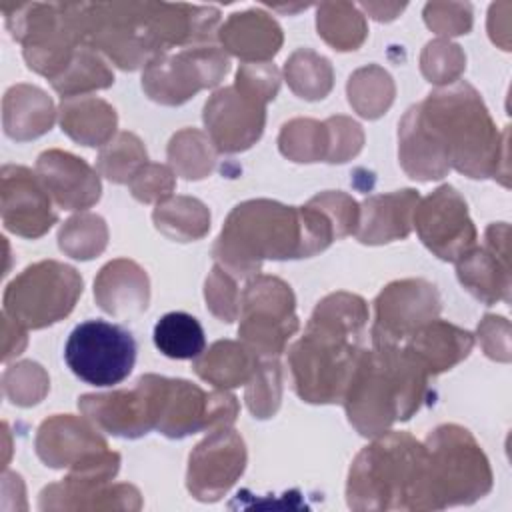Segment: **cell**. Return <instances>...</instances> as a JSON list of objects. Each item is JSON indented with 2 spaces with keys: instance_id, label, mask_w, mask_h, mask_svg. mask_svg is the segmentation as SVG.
<instances>
[{
  "instance_id": "cell-24",
  "label": "cell",
  "mask_w": 512,
  "mask_h": 512,
  "mask_svg": "<svg viewBox=\"0 0 512 512\" xmlns=\"http://www.w3.org/2000/svg\"><path fill=\"white\" fill-rule=\"evenodd\" d=\"M2 110L4 132L20 142L44 134L54 122L52 100L46 92L28 84H16L6 92Z\"/></svg>"
},
{
  "instance_id": "cell-32",
  "label": "cell",
  "mask_w": 512,
  "mask_h": 512,
  "mask_svg": "<svg viewBox=\"0 0 512 512\" xmlns=\"http://www.w3.org/2000/svg\"><path fill=\"white\" fill-rule=\"evenodd\" d=\"M58 244L72 258H94L106 246L104 220L94 214H80L70 218L58 234Z\"/></svg>"
},
{
  "instance_id": "cell-25",
  "label": "cell",
  "mask_w": 512,
  "mask_h": 512,
  "mask_svg": "<svg viewBox=\"0 0 512 512\" xmlns=\"http://www.w3.org/2000/svg\"><path fill=\"white\" fill-rule=\"evenodd\" d=\"M62 130L84 146L104 144L116 128V112L104 100L92 96L62 98Z\"/></svg>"
},
{
  "instance_id": "cell-8",
  "label": "cell",
  "mask_w": 512,
  "mask_h": 512,
  "mask_svg": "<svg viewBox=\"0 0 512 512\" xmlns=\"http://www.w3.org/2000/svg\"><path fill=\"white\" fill-rule=\"evenodd\" d=\"M64 360L86 384L114 386L126 380L134 368L136 340L120 324L86 320L70 332Z\"/></svg>"
},
{
  "instance_id": "cell-15",
  "label": "cell",
  "mask_w": 512,
  "mask_h": 512,
  "mask_svg": "<svg viewBox=\"0 0 512 512\" xmlns=\"http://www.w3.org/2000/svg\"><path fill=\"white\" fill-rule=\"evenodd\" d=\"M416 230L422 242L442 260H458L476 240L464 200L454 188L434 190L414 210Z\"/></svg>"
},
{
  "instance_id": "cell-12",
  "label": "cell",
  "mask_w": 512,
  "mask_h": 512,
  "mask_svg": "<svg viewBox=\"0 0 512 512\" xmlns=\"http://www.w3.org/2000/svg\"><path fill=\"white\" fill-rule=\"evenodd\" d=\"M228 72V60L216 48H194L148 64L142 86L162 104H182L204 86H214Z\"/></svg>"
},
{
  "instance_id": "cell-5",
  "label": "cell",
  "mask_w": 512,
  "mask_h": 512,
  "mask_svg": "<svg viewBox=\"0 0 512 512\" xmlns=\"http://www.w3.org/2000/svg\"><path fill=\"white\" fill-rule=\"evenodd\" d=\"M424 444L392 432L354 460L346 498L354 510H418Z\"/></svg>"
},
{
  "instance_id": "cell-34",
  "label": "cell",
  "mask_w": 512,
  "mask_h": 512,
  "mask_svg": "<svg viewBox=\"0 0 512 512\" xmlns=\"http://www.w3.org/2000/svg\"><path fill=\"white\" fill-rule=\"evenodd\" d=\"M286 78L292 90H296L304 82V78H308L300 92V96L308 100L324 98L332 86V70L328 66V60L304 50L296 52L290 62H286Z\"/></svg>"
},
{
  "instance_id": "cell-3",
  "label": "cell",
  "mask_w": 512,
  "mask_h": 512,
  "mask_svg": "<svg viewBox=\"0 0 512 512\" xmlns=\"http://www.w3.org/2000/svg\"><path fill=\"white\" fill-rule=\"evenodd\" d=\"M364 300L352 294L324 298L306 328V334L290 350L294 390L314 404L344 398L354 364L358 338L366 322Z\"/></svg>"
},
{
  "instance_id": "cell-1",
  "label": "cell",
  "mask_w": 512,
  "mask_h": 512,
  "mask_svg": "<svg viewBox=\"0 0 512 512\" xmlns=\"http://www.w3.org/2000/svg\"><path fill=\"white\" fill-rule=\"evenodd\" d=\"M494 126L468 84L430 94L400 124V160L412 178H440L452 164L482 178L490 174Z\"/></svg>"
},
{
  "instance_id": "cell-22",
  "label": "cell",
  "mask_w": 512,
  "mask_h": 512,
  "mask_svg": "<svg viewBox=\"0 0 512 512\" xmlns=\"http://www.w3.org/2000/svg\"><path fill=\"white\" fill-rule=\"evenodd\" d=\"M416 202V190H400L366 200L362 208V222L356 232L360 242L382 244L408 236Z\"/></svg>"
},
{
  "instance_id": "cell-17",
  "label": "cell",
  "mask_w": 512,
  "mask_h": 512,
  "mask_svg": "<svg viewBox=\"0 0 512 512\" xmlns=\"http://www.w3.org/2000/svg\"><path fill=\"white\" fill-rule=\"evenodd\" d=\"M204 122L218 150H246L262 134L264 102L238 86L224 88L206 102Z\"/></svg>"
},
{
  "instance_id": "cell-29",
  "label": "cell",
  "mask_w": 512,
  "mask_h": 512,
  "mask_svg": "<svg viewBox=\"0 0 512 512\" xmlns=\"http://www.w3.org/2000/svg\"><path fill=\"white\" fill-rule=\"evenodd\" d=\"M154 222L166 236L188 242L206 234L210 228V214L206 206L194 198L176 196L158 202L154 210Z\"/></svg>"
},
{
  "instance_id": "cell-7",
  "label": "cell",
  "mask_w": 512,
  "mask_h": 512,
  "mask_svg": "<svg viewBox=\"0 0 512 512\" xmlns=\"http://www.w3.org/2000/svg\"><path fill=\"white\" fill-rule=\"evenodd\" d=\"M82 294L72 266L44 260L18 274L4 292V314L22 328H44L68 316Z\"/></svg>"
},
{
  "instance_id": "cell-18",
  "label": "cell",
  "mask_w": 512,
  "mask_h": 512,
  "mask_svg": "<svg viewBox=\"0 0 512 512\" xmlns=\"http://www.w3.org/2000/svg\"><path fill=\"white\" fill-rule=\"evenodd\" d=\"M50 194L38 174L24 166L2 168V222L4 228L24 236L38 238L56 222Z\"/></svg>"
},
{
  "instance_id": "cell-27",
  "label": "cell",
  "mask_w": 512,
  "mask_h": 512,
  "mask_svg": "<svg viewBox=\"0 0 512 512\" xmlns=\"http://www.w3.org/2000/svg\"><path fill=\"white\" fill-rule=\"evenodd\" d=\"M222 42L228 50L242 58L264 60L278 52L282 36L278 26L264 14H236L222 28Z\"/></svg>"
},
{
  "instance_id": "cell-30",
  "label": "cell",
  "mask_w": 512,
  "mask_h": 512,
  "mask_svg": "<svg viewBox=\"0 0 512 512\" xmlns=\"http://www.w3.org/2000/svg\"><path fill=\"white\" fill-rule=\"evenodd\" d=\"M50 82L54 90L62 94V98H70L78 92L110 86L114 76L98 56H94L88 48H80L68 68Z\"/></svg>"
},
{
  "instance_id": "cell-33",
  "label": "cell",
  "mask_w": 512,
  "mask_h": 512,
  "mask_svg": "<svg viewBox=\"0 0 512 512\" xmlns=\"http://www.w3.org/2000/svg\"><path fill=\"white\" fill-rule=\"evenodd\" d=\"M170 162L186 178H204L214 164L210 142L198 130L178 132L168 148Z\"/></svg>"
},
{
  "instance_id": "cell-28",
  "label": "cell",
  "mask_w": 512,
  "mask_h": 512,
  "mask_svg": "<svg viewBox=\"0 0 512 512\" xmlns=\"http://www.w3.org/2000/svg\"><path fill=\"white\" fill-rule=\"evenodd\" d=\"M156 348L176 360L198 358L206 348V336L200 322L186 312L164 314L152 332Z\"/></svg>"
},
{
  "instance_id": "cell-10",
  "label": "cell",
  "mask_w": 512,
  "mask_h": 512,
  "mask_svg": "<svg viewBox=\"0 0 512 512\" xmlns=\"http://www.w3.org/2000/svg\"><path fill=\"white\" fill-rule=\"evenodd\" d=\"M296 328L298 318L294 314V294L290 286L270 276L250 280L242 294L238 330L246 344L254 352L276 356Z\"/></svg>"
},
{
  "instance_id": "cell-26",
  "label": "cell",
  "mask_w": 512,
  "mask_h": 512,
  "mask_svg": "<svg viewBox=\"0 0 512 512\" xmlns=\"http://www.w3.org/2000/svg\"><path fill=\"white\" fill-rule=\"evenodd\" d=\"M256 352L232 340H220L212 344L208 352H202L196 362L194 370L200 378L212 382L214 386L232 388L240 386L250 380L256 372Z\"/></svg>"
},
{
  "instance_id": "cell-11",
  "label": "cell",
  "mask_w": 512,
  "mask_h": 512,
  "mask_svg": "<svg viewBox=\"0 0 512 512\" xmlns=\"http://www.w3.org/2000/svg\"><path fill=\"white\" fill-rule=\"evenodd\" d=\"M236 412L238 404L232 394H206L186 380L158 376L156 428L168 438H184L204 428H228Z\"/></svg>"
},
{
  "instance_id": "cell-31",
  "label": "cell",
  "mask_w": 512,
  "mask_h": 512,
  "mask_svg": "<svg viewBox=\"0 0 512 512\" xmlns=\"http://www.w3.org/2000/svg\"><path fill=\"white\" fill-rule=\"evenodd\" d=\"M146 164V150L142 142L128 132L118 134L100 152L98 168L112 182H130L132 176Z\"/></svg>"
},
{
  "instance_id": "cell-13",
  "label": "cell",
  "mask_w": 512,
  "mask_h": 512,
  "mask_svg": "<svg viewBox=\"0 0 512 512\" xmlns=\"http://www.w3.org/2000/svg\"><path fill=\"white\" fill-rule=\"evenodd\" d=\"M374 304V348L400 346L402 340H408L440 312L438 294L434 286L424 280L394 282L380 292Z\"/></svg>"
},
{
  "instance_id": "cell-9",
  "label": "cell",
  "mask_w": 512,
  "mask_h": 512,
  "mask_svg": "<svg viewBox=\"0 0 512 512\" xmlns=\"http://www.w3.org/2000/svg\"><path fill=\"white\" fill-rule=\"evenodd\" d=\"M118 464L120 456L116 452L100 450L86 456L72 466L62 482L42 490L40 510H138L142 500L134 486H106L116 476Z\"/></svg>"
},
{
  "instance_id": "cell-4",
  "label": "cell",
  "mask_w": 512,
  "mask_h": 512,
  "mask_svg": "<svg viewBox=\"0 0 512 512\" xmlns=\"http://www.w3.org/2000/svg\"><path fill=\"white\" fill-rule=\"evenodd\" d=\"M426 378L428 370L400 346L360 352L342 398L350 422L374 436L408 420L420 408Z\"/></svg>"
},
{
  "instance_id": "cell-37",
  "label": "cell",
  "mask_w": 512,
  "mask_h": 512,
  "mask_svg": "<svg viewBox=\"0 0 512 512\" xmlns=\"http://www.w3.org/2000/svg\"><path fill=\"white\" fill-rule=\"evenodd\" d=\"M326 124H318L314 120H292L284 126L280 134V150L282 154L302 162L304 142H312V146L318 148L322 156H326V148L330 144L328 138H324Z\"/></svg>"
},
{
  "instance_id": "cell-14",
  "label": "cell",
  "mask_w": 512,
  "mask_h": 512,
  "mask_svg": "<svg viewBox=\"0 0 512 512\" xmlns=\"http://www.w3.org/2000/svg\"><path fill=\"white\" fill-rule=\"evenodd\" d=\"M158 376H142L132 390H118L110 394H88L82 396L80 410L102 430L138 438L148 430L156 428L158 412Z\"/></svg>"
},
{
  "instance_id": "cell-23",
  "label": "cell",
  "mask_w": 512,
  "mask_h": 512,
  "mask_svg": "<svg viewBox=\"0 0 512 512\" xmlns=\"http://www.w3.org/2000/svg\"><path fill=\"white\" fill-rule=\"evenodd\" d=\"M472 348V336L452 324L430 320L418 328L404 346L426 370L428 374H438L448 370L456 362L468 356Z\"/></svg>"
},
{
  "instance_id": "cell-36",
  "label": "cell",
  "mask_w": 512,
  "mask_h": 512,
  "mask_svg": "<svg viewBox=\"0 0 512 512\" xmlns=\"http://www.w3.org/2000/svg\"><path fill=\"white\" fill-rule=\"evenodd\" d=\"M248 408L258 418H268L280 404V366L278 362H266L256 368L246 390Z\"/></svg>"
},
{
  "instance_id": "cell-39",
  "label": "cell",
  "mask_w": 512,
  "mask_h": 512,
  "mask_svg": "<svg viewBox=\"0 0 512 512\" xmlns=\"http://www.w3.org/2000/svg\"><path fill=\"white\" fill-rule=\"evenodd\" d=\"M206 300L210 310L222 320L232 322L238 310V292L234 280L226 274L224 268H214L206 280Z\"/></svg>"
},
{
  "instance_id": "cell-38",
  "label": "cell",
  "mask_w": 512,
  "mask_h": 512,
  "mask_svg": "<svg viewBox=\"0 0 512 512\" xmlns=\"http://www.w3.org/2000/svg\"><path fill=\"white\" fill-rule=\"evenodd\" d=\"M132 196L140 202H152L174 190V176L162 164H144L130 180Z\"/></svg>"
},
{
  "instance_id": "cell-21",
  "label": "cell",
  "mask_w": 512,
  "mask_h": 512,
  "mask_svg": "<svg viewBox=\"0 0 512 512\" xmlns=\"http://www.w3.org/2000/svg\"><path fill=\"white\" fill-rule=\"evenodd\" d=\"M94 296L108 314L120 318L140 314L148 304V278L130 260L108 262L94 282Z\"/></svg>"
},
{
  "instance_id": "cell-20",
  "label": "cell",
  "mask_w": 512,
  "mask_h": 512,
  "mask_svg": "<svg viewBox=\"0 0 512 512\" xmlns=\"http://www.w3.org/2000/svg\"><path fill=\"white\" fill-rule=\"evenodd\" d=\"M106 450V442L86 422L74 416H52L36 434V452L46 466H74L86 456Z\"/></svg>"
},
{
  "instance_id": "cell-19",
  "label": "cell",
  "mask_w": 512,
  "mask_h": 512,
  "mask_svg": "<svg viewBox=\"0 0 512 512\" xmlns=\"http://www.w3.org/2000/svg\"><path fill=\"white\" fill-rule=\"evenodd\" d=\"M36 174L50 198L66 210H82L100 198V180L82 160L62 150H48L38 156Z\"/></svg>"
},
{
  "instance_id": "cell-2",
  "label": "cell",
  "mask_w": 512,
  "mask_h": 512,
  "mask_svg": "<svg viewBox=\"0 0 512 512\" xmlns=\"http://www.w3.org/2000/svg\"><path fill=\"white\" fill-rule=\"evenodd\" d=\"M334 236L338 238L336 226L312 202L306 208H292L270 200H252L230 212L214 256L226 272L246 276L258 272L266 258L312 256L324 250Z\"/></svg>"
},
{
  "instance_id": "cell-6",
  "label": "cell",
  "mask_w": 512,
  "mask_h": 512,
  "mask_svg": "<svg viewBox=\"0 0 512 512\" xmlns=\"http://www.w3.org/2000/svg\"><path fill=\"white\" fill-rule=\"evenodd\" d=\"M492 488L488 460L458 426L436 428L424 444L418 510L470 504Z\"/></svg>"
},
{
  "instance_id": "cell-35",
  "label": "cell",
  "mask_w": 512,
  "mask_h": 512,
  "mask_svg": "<svg viewBox=\"0 0 512 512\" xmlns=\"http://www.w3.org/2000/svg\"><path fill=\"white\" fill-rule=\"evenodd\" d=\"M6 398L18 406H32L48 390V376L36 362H20L6 368L2 378Z\"/></svg>"
},
{
  "instance_id": "cell-16",
  "label": "cell",
  "mask_w": 512,
  "mask_h": 512,
  "mask_svg": "<svg viewBox=\"0 0 512 512\" xmlns=\"http://www.w3.org/2000/svg\"><path fill=\"white\" fill-rule=\"evenodd\" d=\"M246 450L242 438L228 428L212 432L190 454L186 484L194 498L214 502L222 498L244 472Z\"/></svg>"
}]
</instances>
